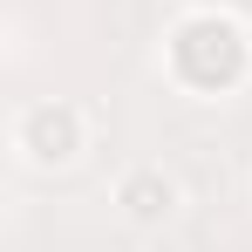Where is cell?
I'll use <instances>...</instances> for the list:
<instances>
[{"label": "cell", "mask_w": 252, "mask_h": 252, "mask_svg": "<svg viewBox=\"0 0 252 252\" xmlns=\"http://www.w3.org/2000/svg\"><path fill=\"white\" fill-rule=\"evenodd\" d=\"M89 143H95V123L68 95H34L7 116V150L28 170H75L89 157Z\"/></svg>", "instance_id": "cell-2"}, {"label": "cell", "mask_w": 252, "mask_h": 252, "mask_svg": "<svg viewBox=\"0 0 252 252\" xmlns=\"http://www.w3.org/2000/svg\"><path fill=\"white\" fill-rule=\"evenodd\" d=\"M116 218L136 225V232H164L184 218V177L164 164H129L116 177Z\"/></svg>", "instance_id": "cell-3"}, {"label": "cell", "mask_w": 252, "mask_h": 252, "mask_svg": "<svg viewBox=\"0 0 252 252\" xmlns=\"http://www.w3.org/2000/svg\"><path fill=\"white\" fill-rule=\"evenodd\" d=\"M164 75L191 102H225L252 82V28L239 14H218V7H191L177 14L164 34Z\"/></svg>", "instance_id": "cell-1"}]
</instances>
